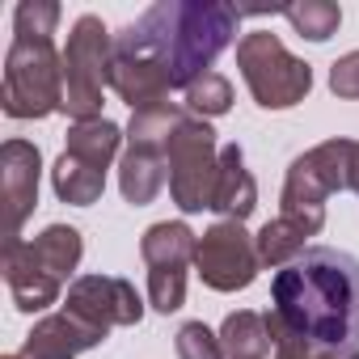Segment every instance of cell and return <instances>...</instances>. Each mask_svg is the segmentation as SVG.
Here are the masks:
<instances>
[{
  "label": "cell",
  "instance_id": "cell-20",
  "mask_svg": "<svg viewBox=\"0 0 359 359\" xmlns=\"http://www.w3.org/2000/svg\"><path fill=\"white\" fill-rule=\"evenodd\" d=\"M123 140H127V131H123L118 123H110V118H89V123H72V127H68L64 152H72V156H81V161H89V165H97V169H110V161L118 156Z\"/></svg>",
  "mask_w": 359,
  "mask_h": 359
},
{
  "label": "cell",
  "instance_id": "cell-27",
  "mask_svg": "<svg viewBox=\"0 0 359 359\" xmlns=\"http://www.w3.org/2000/svg\"><path fill=\"white\" fill-rule=\"evenodd\" d=\"M330 89L342 102H355L359 97V51H346L342 60L330 64Z\"/></svg>",
  "mask_w": 359,
  "mask_h": 359
},
{
  "label": "cell",
  "instance_id": "cell-28",
  "mask_svg": "<svg viewBox=\"0 0 359 359\" xmlns=\"http://www.w3.org/2000/svg\"><path fill=\"white\" fill-rule=\"evenodd\" d=\"M275 359H346V355H334V351H321L304 338H292V334H275Z\"/></svg>",
  "mask_w": 359,
  "mask_h": 359
},
{
  "label": "cell",
  "instance_id": "cell-25",
  "mask_svg": "<svg viewBox=\"0 0 359 359\" xmlns=\"http://www.w3.org/2000/svg\"><path fill=\"white\" fill-rule=\"evenodd\" d=\"M60 26L55 0H22L13 9V39H51Z\"/></svg>",
  "mask_w": 359,
  "mask_h": 359
},
{
  "label": "cell",
  "instance_id": "cell-17",
  "mask_svg": "<svg viewBox=\"0 0 359 359\" xmlns=\"http://www.w3.org/2000/svg\"><path fill=\"white\" fill-rule=\"evenodd\" d=\"M169 182V161L161 148H123L118 156V191L131 208H148Z\"/></svg>",
  "mask_w": 359,
  "mask_h": 359
},
{
  "label": "cell",
  "instance_id": "cell-15",
  "mask_svg": "<svg viewBox=\"0 0 359 359\" xmlns=\"http://www.w3.org/2000/svg\"><path fill=\"white\" fill-rule=\"evenodd\" d=\"M321 229H325V212H317V216H292V212H279V216L266 220L262 233L254 237V241H258V258H262V266H271V271L292 266V262L309 250V237H317Z\"/></svg>",
  "mask_w": 359,
  "mask_h": 359
},
{
  "label": "cell",
  "instance_id": "cell-4",
  "mask_svg": "<svg viewBox=\"0 0 359 359\" xmlns=\"http://www.w3.org/2000/svg\"><path fill=\"white\" fill-rule=\"evenodd\" d=\"M64 110L72 123L102 118V89L110 85L114 34L97 13H81L64 43Z\"/></svg>",
  "mask_w": 359,
  "mask_h": 359
},
{
  "label": "cell",
  "instance_id": "cell-19",
  "mask_svg": "<svg viewBox=\"0 0 359 359\" xmlns=\"http://www.w3.org/2000/svg\"><path fill=\"white\" fill-rule=\"evenodd\" d=\"M220 342H224L229 359H266V355H275V334L266 325V313H254V309L229 313L224 325H220Z\"/></svg>",
  "mask_w": 359,
  "mask_h": 359
},
{
  "label": "cell",
  "instance_id": "cell-26",
  "mask_svg": "<svg viewBox=\"0 0 359 359\" xmlns=\"http://www.w3.org/2000/svg\"><path fill=\"white\" fill-rule=\"evenodd\" d=\"M173 346H177V359H229L220 334L208 330L203 321H187L182 330H177Z\"/></svg>",
  "mask_w": 359,
  "mask_h": 359
},
{
  "label": "cell",
  "instance_id": "cell-29",
  "mask_svg": "<svg viewBox=\"0 0 359 359\" xmlns=\"http://www.w3.org/2000/svg\"><path fill=\"white\" fill-rule=\"evenodd\" d=\"M346 191L359 195V140H351V156H346Z\"/></svg>",
  "mask_w": 359,
  "mask_h": 359
},
{
  "label": "cell",
  "instance_id": "cell-3",
  "mask_svg": "<svg viewBox=\"0 0 359 359\" xmlns=\"http://www.w3.org/2000/svg\"><path fill=\"white\" fill-rule=\"evenodd\" d=\"M0 110L18 123L64 110V55L51 39H13L5 55Z\"/></svg>",
  "mask_w": 359,
  "mask_h": 359
},
{
  "label": "cell",
  "instance_id": "cell-8",
  "mask_svg": "<svg viewBox=\"0 0 359 359\" xmlns=\"http://www.w3.org/2000/svg\"><path fill=\"white\" fill-rule=\"evenodd\" d=\"M346 156H351V140L346 135H334L317 148H309L304 156H296L287 165V177H283V212L292 216H317L325 212V199L334 191H346Z\"/></svg>",
  "mask_w": 359,
  "mask_h": 359
},
{
  "label": "cell",
  "instance_id": "cell-6",
  "mask_svg": "<svg viewBox=\"0 0 359 359\" xmlns=\"http://www.w3.org/2000/svg\"><path fill=\"white\" fill-rule=\"evenodd\" d=\"M169 199L187 216L212 208L216 199V173H220V144L203 118H187L169 140Z\"/></svg>",
  "mask_w": 359,
  "mask_h": 359
},
{
  "label": "cell",
  "instance_id": "cell-24",
  "mask_svg": "<svg viewBox=\"0 0 359 359\" xmlns=\"http://www.w3.org/2000/svg\"><path fill=\"white\" fill-rule=\"evenodd\" d=\"M182 102H187L191 114H199V118L208 123V118L229 114V106H233V85H229L220 72H208V76H199V81L182 93Z\"/></svg>",
  "mask_w": 359,
  "mask_h": 359
},
{
  "label": "cell",
  "instance_id": "cell-30",
  "mask_svg": "<svg viewBox=\"0 0 359 359\" xmlns=\"http://www.w3.org/2000/svg\"><path fill=\"white\" fill-rule=\"evenodd\" d=\"M5 359H22V355H5Z\"/></svg>",
  "mask_w": 359,
  "mask_h": 359
},
{
  "label": "cell",
  "instance_id": "cell-22",
  "mask_svg": "<svg viewBox=\"0 0 359 359\" xmlns=\"http://www.w3.org/2000/svg\"><path fill=\"white\" fill-rule=\"evenodd\" d=\"M191 114L182 110V106H156V110H140V114H131V123H127V148H161V152H169V140L177 135V127H182Z\"/></svg>",
  "mask_w": 359,
  "mask_h": 359
},
{
  "label": "cell",
  "instance_id": "cell-7",
  "mask_svg": "<svg viewBox=\"0 0 359 359\" xmlns=\"http://www.w3.org/2000/svg\"><path fill=\"white\" fill-rule=\"evenodd\" d=\"M199 237L182 220H161L140 237V254L148 262V304L156 313H177L187 304V266L195 262Z\"/></svg>",
  "mask_w": 359,
  "mask_h": 359
},
{
  "label": "cell",
  "instance_id": "cell-9",
  "mask_svg": "<svg viewBox=\"0 0 359 359\" xmlns=\"http://www.w3.org/2000/svg\"><path fill=\"white\" fill-rule=\"evenodd\" d=\"M195 271L212 292H245L262 271L258 241L245 233V224L216 220L195 245Z\"/></svg>",
  "mask_w": 359,
  "mask_h": 359
},
{
  "label": "cell",
  "instance_id": "cell-13",
  "mask_svg": "<svg viewBox=\"0 0 359 359\" xmlns=\"http://www.w3.org/2000/svg\"><path fill=\"white\" fill-rule=\"evenodd\" d=\"M106 342V330L85 325L72 313H51L43 321H34V330L22 342V359H76L81 351H93Z\"/></svg>",
  "mask_w": 359,
  "mask_h": 359
},
{
  "label": "cell",
  "instance_id": "cell-10",
  "mask_svg": "<svg viewBox=\"0 0 359 359\" xmlns=\"http://www.w3.org/2000/svg\"><path fill=\"white\" fill-rule=\"evenodd\" d=\"M64 313L110 334V330L144 321V296L135 292V283L118 275H76L64 292Z\"/></svg>",
  "mask_w": 359,
  "mask_h": 359
},
{
  "label": "cell",
  "instance_id": "cell-14",
  "mask_svg": "<svg viewBox=\"0 0 359 359\" xmlns=\"http://www.w3.org/2000/svg\"><path fill=\"white\" fill-rule=\"evenodd\" d=\"M5 283H9V296L22 313H43L51 304H60V296H64V283L39 266L30 241L5 245Z\"/></svg>",
  "mask_w": 359,
  "mask_h": 359
},
{
  "label": "cell",
  "instance_id": "cell-11",
  "mask_svg": "<svg viewBox=\"0 0 359 359\" xmlns=\"http://www.w3.org/2000/svg\"><path fill=\"white\" fill-rule=\"evenodd\" d=\"M110 89L118 93V102L131 106V114H140V110L169 106V89H173V85H169V72L156 64V55L123 30V34H114Z\"/></svg>",
  "mask_w": 359,
  "mask_h": 359
},
{
  "label": "cell",
  "instance_id": "cell-21",
  "mask_svg": "<svg viewBox=\"0 0 359 359\" xmlns=\"http://www.w3.org/2000/svg\"><path fill=\"white\" fill-rule=\"evenodd\" d=\"M30 250H34V258H39V266H43L47 275H55L60 283H68L72 271L81 266L85 241H81V229H72V224H47V229L30 241Z\"/></svg>",
  "mask_w": 359,
  "mask_h": 359
},
{
  "label": "cell",
  "instance_id": "cell-23",
  "mask_svg": "<svg viewBox=\"0 0 359 359\" xmlns=\"http://www.w3.org/2000/svg\"><path fill=\"white\" fill-rule=\"evenodd\" d=\"M287 22H292V30L300 34V39H309V43H325V39H334L338 34V26H342V9L338 5H330V0H304V5H287V9H279Z\"/></svg>",
  "mask_w": 359,
  "mask_h": 359
},
{
  "label": "cell",
  "instance_id": "cell-18",
  "mask_svg": "<svg viewBox=\"0 0 359 359\" xmlns=\"http://www.w3.org/2000/svg\"><path fill=\"white\" fill-rule=\"evenodd\" d=\"M51 187H55V199L60 203H72V208H93L106 191V169L72 156V152H60L55 169H51Z\"/></svg>",
  "mask_w": 359,
  "mask_h": 359
},
{
  "label": "cell",
  "instance_id": "cell-12",
  "mask_svg": "<svg viewBox=\"0 0 359 359\" xmlns=\"http://www.w3.org/2000/svg\"><path fill=\"white\" fill-rule=\"evenodd\" d=\"M39 177H43V152H39V144H30V140H5V148H0V195H5V208H9L5 245L22 241V224L39 208Z\"/></svg>",
  "mask_w": 359,
  "mask_h": 359
},
{
  "label": "cell",
  "instance_id": "cell-16",
  "mask_svg": "<svg viewBox=\"0 0 359 359\" xmlns=\"http://www.w3.org/2000/svg\"><path fill=\"white\" fill-rule=\"evenodd\" d=\"M258 208V182L254 173L245 169V152L241 144H224L220 148V173H216V199H212V212L220 220H237L245 224Z\"/></svg>",
  "mask_w": 359,
  "mask_h": 359
},
{
  "label": "cell",
  "instance_id": "cell-2",
  "mask_svg": "<svg viewBox=\"0 0 359 359\" xmlns=\"http://www.w3.org/2000/svg\"><path fill=\"white\" fill-rule=\"evenodd\" d=\"M237 22L241 9L216 5V0H161L127 26V34L156 55L173 89L187 93L199 76L212 72L220 51L233 43Z\"/></svg>",
  "mask_w": 359,
  "mask_h": 359
},
{
  "label": "cell",
  "instance_id": "cell-5",
  "mask_svg": "<svg viewBox=\"0 0 359 359\" xmlns=\"http://www.w3.org/2000/svg\"><path fill=\"white\" fill-rule=\"evenodd\" d=\"M237 68L262 110H292L313 89V68L296 60L271 30H254L237 43Z\"/></svg>",
  "mask_w": 359,
  "mask_h": 359
},
{
  "label": "cell",
  "instance_id": "cell-1",
  "mask_svg": "<svg viewBox=\"0 0 359 359\" xmlns=\"http://www.w3.org/2000/svg\"><path fill=\"white\" fill-rule=\"evenodd\" d=\"M266 325L271 334L359 359V258L334 245H309L292 266L275 271Z\"/></svg>",
  "mask_w": 359,
  "mask_h": 359
}]
</instances>
